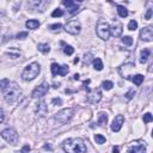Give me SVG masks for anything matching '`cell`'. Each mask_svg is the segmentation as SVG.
<instances>
[{
    "mask_svg": "<svg viewBox=\"0 0 153 153\" xmlns=\"http://www.w3.org/2000/svg\"><path fill=\"white\" fill-rule=\"evenodd\" d=\"M63 53L66 55H72L73 53H74V48L72 47V45H65L63 48Z\"/></svg>",
    "mask_w": 153,
    "mask_h": 153,
    "instance_id": "27",
    "label": "cell"
},
{
    "mask_svg": "<svg viewBox=\"0 0 153 153\" xmlns=\"http://www.w3.org/2000/svg\"><path fill=\"white\" fill-rule=\"evenodd\" d=\"M89 91V95H88V101L91 104H97L99 103V101L102 99V92L101 90L95 89V90H88Z\"/></svg>",
    "mask_w": 153,
    "mask_h": 153,
    "instance_id": "9",
    "label": "cell"
},
{
    "mask_svg": "<svg viewBox=\"0 0 153 153\" xmlns=\"http://www.w3.org/2000/svg\"><path fill=\"white\" fill-rule=\"evenodd\" d=\"M96 31H97V35H98L99 38L104 39V41L109 39V37H110V25L106 22L99 21L97 23V26H96Z\"/></svg>",
    "mask_w": 153,
    "mask_h": 153,
    "instance_id": "4",
    "label": "cell"
},
{
    "mask_svg": "<svg viewBox=\"0 0 153 153\" xmlns=\"http://www.w3.org/2000/svg\"><path fill=\"white\" fill-rule=\"evenodd\" d=\"M62 4L68 9V12L71 15H74V13L78 12V10H79V5L75 1H72V0H63Z\"/></svg>",
    "mask_w": 153,
    "mask_h": 153,
    "instance_id": "14",
    "label": "cell"
},
{
    "mask_svg": "<svg viewBox=\"0 0 153 153\" xmlns=\"http://www.w3.org/2000/svg\"><path fill=\"white\" fill-rule=\"evenodd\" d=\"M51 74L54 75V77H56L57 74H59V71H60V65H57V63H51Z\"/></svg>",
    "mask_w": 153,
    "mask_h": 153,
    "instance_id": "25",
    "label": "cell"
},
{
    "mask_svg": "<svg viewBox=\"0 0 153 153\" xmlns=\"http://www.w3.org/2000/svg\"><path fill=\"white\" fill-rule=\"evenodd\" d=\"M62 148L66 153H86V146L79 138L67 139L62 144Z\"/></svg>",
    "mask_w": 153,
    "mask_h": 153,
    "instance_id": "1",
    "label": "cell"
},
{
    "mask_svg": "<svg viewBox=\"0 0 153 153\" xmlns=\"http://www.w3.org/2000/svg\"><path fill=\"white\" fill-rule=\"evenodd\" d=\"M9 84H10V80H9V79H3V80H0V90L4 91L6 88H7Z\"/></svg>",
    "mask_w": 153,
    "mask_h": 153,
    "instance_id": "28",
    "label": "cell"
},
{
    "mask_svg": "<svg viewBox=\"0 0 153 153\" xmlns=\"http://www.w3.org/2000/svg\"><path fill=\"white\" fill-rule=\"evenodd\" d=\"M49 3L48 1H42V0H35V1H29L28 6L31 10H36V11H41L43 12L45 6H47Z\"/></svg>",
    "mask_w": 153,
    "mask_h": 153,
    "instance_id": "11",
    "label": "cell"
},
{
    "mask_svg": "<svg viewBox=\"0 0 153 153\" xmlns=\"http://www.w3.org/2000/svg\"><path fill=\"white\" fill-rule=\"evenodd\" d=\"M142 120H144L145 123H148V122H151L153 120V116H152L151 112H146V114L144 115V117H142Z\"/></svg>",
    "mask_w": 153,
    "mask_h": 153,
    "instance_id": "30",
    "label": "cell"
},
{
    "mask_svg": "<svg viewBox=\"0 0 153 153\" xmlns=\"http://www.w3.org/2000/svg\"><path fill=\"white\" fill-rule=\"evenodd\" d=\"M26 37H28V32L26 31L19 32V34H17V36H16V38H18V39H23V38H26Z\"/></svg>",
    "mask_w": 153,
    "mask_h": 153,
    "instance_id": "35",
    "label": "cell"
},
{
    "mask_svg": "<svg viewBox=\"0 0 153 153\" xmlns=\"http://www.w3.org/2000/svg\"><path fill=\"white\" fill-rule=\"evenodd\" d=\"M78 62H79V59L75 57V59H74V63H78Z\"/></svg>",
    "mask_w": 153,
    "mask_h": 153,
    "instance_id": "43",
    "label": "cell"
},
{
    "mask_svg": "<svg viewBox=\"0 0 153 153\" xmlns=\"http://www.w3.org/2000/svg\"><path fill=\"white\" fill-rule=\"evenodd\" d=\"M65 30H66V32H68L71 35H78L82 30V25L79 23V21L73 19V21H69L65 25Z\"/></svg>",
    "mask_w": 153,
    "mask_h": 153,
    "instance_id": "7",
    "label": "cell"
},
{
    "mask_svg": "<svg viewBox=\"0 0 153 153\" xmlns=\"http://www.w3.org/2000/svg\"><path fill=\"white\" fill-rule=\"evenodd\" d=\"M122 42L126 44V45H132L133 44V38L130 36H124L122 38Z\"/></svg>",
    "mask_w": 153,
    "mask_h": 153,
    "instance_id": "31",
    "label": "cell"
},
{
    "mask_svg": "<svg viewBox=\"0 0 153 153\" xmlns=\"http://www.w3.org/2000/svg\"><path fill=\"white\" fill-rule=\"evenodd\" d=\"M25 25H26V28H28V29L35 30V29H37L39 26V22L36 21V19H29V21L25 23Z\"/></svg>",
    "mask_w": 153,
    "mask_h": 153,
    "instance_id": "19",
    "label": "cell"
},
{
    "mask_svg": "<svg viewBox=\"0 0 153 153\" xmlns=\"http://www.w3.org/2000/svg\"><path fill=\"white\" fill-rule=\"evenodd\" d=\"M51 102H53V104H56V105H57V104H59V105H61V104H62V101H61L60 98H54Z\"/></svg>",
    "mask_w": 153,
    "mask_h": 153,
    "instance_id": "37",
    "label": "cell"
},
{
    "mask_svg": "<svg viewBox=\"0 0 153 153\" xmlns=\"http://www.w3.org/2000/svg\"><path fill=\"white\" fill-rule=\"evenodd\" d=\"M117 13L120 17L122 18H126L128 16V10L124 7V6H121V5H117Z\"/></svg>",
    "mask_w": 153,
    "mask_h": 153,
    "instance_id": "21",
    "label": "cell"
},
{
    "mask_svg": "<svg viewBox=\"0 0 153 153\" xmlns=\"http://www.w3.org/2000/svg\"><path fill=\"white\" fill-rule=\"evenodd\" d=\"M151 17H152V10L150 9V10H147V13H146V16H145V19H151Z\"/></svg>",
    "mask_w": 153,
    "mask_h": 153,
    "instance_id": "39",
    "label": "cell"
},
{
    "mask_svg": "<svg viewBox=\"0 0 153 153\" xmlns=\"http://www.w3.org/2000/svg\"><path fill=\"white\" fill-rule=\"evenodd\" d=\"M134 95H135V91H134V89H132V90H129L128 94L126 95V97H127V99H132Z\"/></svg>",
    "mask_w": 153,
    "mask_h": 153,
    "instance_id": "36",
    "label": "cell"
},
{
    "mask_svg": "<svg viewBox=\"0 0 153 153\" xmlns=\"http://www.w3.org/2000/svg\"><path fill=\"white\" fill-rule=\"evenodd\" d=\"M103 62H102V60L99 59V57H96L95 60H94V68L96 69V71H102L103 69Z\"/></svg>",
    "mask_w": 153,
    "mask_h": 153,
    "instance_id": "23",
    "label": "cell"
},
{
    "mask_svg": "<svg viewBox=\"0 0 153 153\" xmlns=\"http://www.w3.org/2000/svg\"><path fill=\"white\" fill-rule=\"evenodd\" d=\"M47 105H45L44 102H39L37 104V112H38V115H41V116H44L45 114H47Z\"/></svg>",
    "mask_w": 153,
    "mask_h": 153,
    "instance_id": "17",
    "label": "cell"
},
{
    "mask_svg": "<svg viewBox=\"0 0 153 153\" xmlns=\"http://www.w3.org/2000/svg\"><path fill=\"white\" fill-rule=\"evenodd\" d=\"M49 91V84L48 83H42L39 86H37V88L32 91V97L34 98H41L43 96H45L48 94Z\"/></svg>",
    "mask_w": 153,
    "mask_h": 153,
    "instance_id": "8",
    "label": "cell"
},
{
    "mask_svg": "<svg viewBox=\"0 0 153 153\" xmlns=\"http://www.w3.org/2000/svg\"><path fill=\"white\" fill-rule=\"evenodd\" d=\"M37 48L41 53H43V54H48V53L50 51V47H49V44H47V43H39L37 45Z\"/></svg>",
    "mask_w": 153,
    "mask_h": 153,
    "instance_id": "22",
    "label": "cell"
},
{
    "mask_svg": "<svg viewBox=\"0 0 153 153\" xmlns=\"http://www.w3.org/2000/svg\"><path fill=\"white\" fill-rule=\"evenodd\" d=\"M122 30H123L122 24L118 21H115L114 24H112V26L110 28V35H112L114 37H118V36H121Z\"/></svg>",
    "mask_w": 153,
    "mask_h": 153,
    "instance_id": "13",
    "label": "cell"
},
{
    "mask_svg": "<svg viewBox=\"0 0 153 153\" xmlns=\"http://www.w3.org/2000/svg\"><path fill=\"white\" fill-rule=\"evenodd\" d=\"M4 120H5V114H4L3 109H0V123H3Z\"/></svg>",
    "mask_w": 153,
    "mask_h": 153,
    "instance_id": "40",
    "label": "cell"
},
{
    "mask_svg": "<svg viewBox=\"0 0 153 153\" xmlns=\"http://www.w3.org/2000/svg\"><path fill=\"white\" fill-rule=\"evenodd\" d=\"M112 86H114V84H112L111 82H109V80H105V82L102 83V88H103L104 90H106V91L111 90V89H112Z\"/></svg>",
    "mask_w": 153,
    "mask_h": 153,
    "instance_id": "26",
    "label": "cell"
},
{
    "mask_svg": "<svg viewBox=\"0 0 153 153\" xmlns=\"http://www.w3.org/2000/svg\"><path fill=\"white\" fill-rule=\"evenodd\" d=\"M73 79H74V80H78V79H79V74H74V75H73Z\"/></svg>",
    "mask_w": 153,
    "mask_h": 153,
    "instance_id": "42",
    "label": "cell"
},
{
    "mask_svg": "<svg viewBox=\"0 0 153 153\" xmlns=\"http://www.w3.org/2000/svg\"><path fill=\"white\" fill-rule=\"evenodd\" d=\"M127 152L128 153H146V146L141 145V144H138L134 146H130Z\"/></svg>",
    "mask_w": 153,
    "mask_h": 153,
    "instance_id": "15",
    "label": "cell"
},
{
    "mask_svg": "<svg viewBox=\"0 0 153 153\" xmlns=\"http://www.w3.org/2000/svg\"><path fill=\"white\" fill-rule=\"evenodd\" d=\"M1 136L11 145H16L18 142V134L13 128H6L1 132Z\"/></svg>",
    "mask_w": 153,
    "mask_h": 153,
    "instance_id": "6",
    "label": "cell"
},
{
    "mask_svg": "<svg viewBox=\"0 0 153 153\" xmlns=\"http://www.w3.org/2000/svg\"><path fill=\"white\" fill-rule=\"evenodd\" d=\"M150 55H151V50L150 49H142L141 50V54H140V62L141 63L147 62Z\"/></svg>",
    "mask_w": 153,
    "mask_h": 153,
    "instance_id": "18",
    "label": "cell"
},
{
    "mask_svg": "<svg viewBox=\"0 0 153 153\" xmlns=\"http://www.w3.org/2000/svg\"><path fill=\"white\" fill-rule=\"evenodd\" d=\"M61 16H63V11L60 10V9L54 10V11H53V13H51V17H61Z\"/></svg>",
    "mask_w": 153,
    "mask_h": 153,
    "instance_id": "33",
    "label": "cell"
},
{
    "mask_svg": "<svg viewBox=\"0 0 153 153\" xmlns=\"http://www.w3.org/2000/svg\"><path fill=\"white\" fill-rule=\"evenodd\" d=\"M61 28H62V25L60 24V23H56V24H51V25H49V29H50L51 31H56V30L59 31Z\"/></svg>",
    "mask_w": 153,
    "mask_h": 153,
    "instance_id": "34",
    "label": "cell"
},
{
    "mask_svg": "<svg viewBox=\"0 0 153 153\" xmlns=\"http://www.w3.org/2000/svg\"><path fill=\"white\" fill-rule=\"evenodd\" d=\"M39 72H41L39 65L37 62H32L24 68V71L22 72V78H23V80H34L39 74Z\"/></svg>",
    "mask_w": 153,
    "mask_h": 153,
    "instance_id": "3",
    "label": "cell"
},
{
    "mask_svg": "<svg viewBox=\"0 0 153 153\" xmlns=\"http://www.w3.org/2000/svg\"><path fill=\"white\" fill-rule=\"evenodd\" d=\"M16 153H24V152H23V151L21 150V151H18V152H16Z\"/></svg>",
    "mask_w": 153,
    "mask_h": 153,
    "instance_id": "44",
    "label": "cell"
},
{
    "mask_svg": "<svg viewBox=\"0 0 153 153\" xmlns=\"http://www.w3.org/2000/svg\"><path fill=\"white\" fill-rule=\"evenodd\" d=\"M95 140H96L97 144L102 145V144L105 142V138H104L103 135H101V134H96V135H95Z\"/></svg>",
    "mask_w": 153,
    "mask_h": 153,
    "instance_id": "29",
    "label": "cell"
},
{
    "mask_svg": "<svg viewBox=\"0 0 153 153\" xmlns=\"http://www.w3.org/2000/svg\"><path fill=\"white\" fill-rule=\"evenodd\" d=\"M73 115H74V109L66 108V109H62V110H60L57 112V114L55 115V120L59 123L65 124V123L69 122V120L73 117Z\"/></svg>",
    "mask_w": 153,
    "mask_h": 153,
    "instance_id": "5",
    "label": "cell"
},
{
    "mask_svg": "<svg viewBox=\"0 0 153 153\" xmlns=\"http://www.w3.org/2000/svg\"><path fill=\"white\" fill-rule=\"evenodd\" d=\"M69 68H68V66L67 65H62V66H60V71H59V74L61 75V77H65L66 74L68 73Z\"/></svg>",
    "mask_w": 153,
    "mask_h": 153,
    "instance_id": "24",
    "label": "cell"
},
{
    "mask_svg": "<svg viewBox=\"0 0 153 153\" xmlns=\"http://www.w3.org/2000/svg\"><path fill=\"white\" fill-rule=\"evenodd\" d=\"M108 122V115L104 114V112H99L98 114V124L99 126H104Z\"/></svg>",
    "mask_w": 153,
    "mask_h": 153,
    "instance_id": "20",
    "label": "cell"
},
{
    "mask_svg": "<svg viewBox=\"0 0 153 153\" xmlns=\"http://www.w3.org/2000/svg\"><path fill=\"white\" fill-rule=\"evenodd\" d=\"M127 79H129L130 82H133L136 86H140L141 83L144 82V75L142 74H136V75H129V77H126Z\"/></svg>",
    "mask_w": 153,
    "mask_h": 153,
    "instance_id": "16",
    "label": "cell"
},
{
    "mask_svg": "<svg viewBox=\"0 0 153 153\" xmlns=\"http://www.w3.org/2000/svg\"><path fill=\"white\" fill-rule=\"evenodd\" d=\"M140 39L144 42H151L153 39V29L151 26H146L140 31Z\"/></svg>",
    "mask_w": 153,
    "mask_h": 153,
    "instance_id": "10",
    "label": "cell"
},
{
    "mask_svg": "<svg viewBox=\"0 0 153 153\" xmlns=\"http://www.w3.org/2000/svg\"><path fill=\"white\" fill-rule=\"evenodd\" d=\"M4 98L5 101L10 103V104H13L15 102H17V99L19 98V96L22 95V90L21 88L13 82H10V84L7 85V88H6L4 91Z\"/></svg>",
    "mask_w": 153,
    "mask_h": 153,
    "instance_id": "2",
    "label": "cell"
},
{
    "mask_svg": "<svg viewBox=\"0 0 153 153\" xmlns=\"http://www.w3.org/2000/svg\"><path fill=\"white\" fill-rule=\"evenodd\" d=\"M0 32H1V31H0Z\"/></svg>",
    "mask_w": 153,
    "mask_h": 153,
    "instance_id": "45",
    "label": "cell"
},
{
    "mask_svg": "<svg viewBox=\"0 0 153 153\" xmlns=\"http://www.w3.org/2000/svg\"><path fill=\"white\" fill-rule=\"evenodd\" d=\"M128 29L129 30H136L138 29V22L136 21H130L129 24H128Z\"/></svg>",
    "mask_w": 153,
    "mask_h": 153,
    "instance_id": "32",
    "label": "cell"
},
{
    "mask_svg": "<svg viewBox=\"0 0 153 153\" xmlns=\"http://www.w3.org/2000/svg\"><path fill=\"white\" fill-rule=\"evenodd\" d=\"M123 122H124L123 115H117V116L114 118L112 123H111V130L115 132V133L120 132V130H121V128H122V126H123Z\"/></svg>",
    "mask_w": 153,
    "mask_h": 153,
    "instance_id": "12",
    "label": "cell"
},
{
    "mask_svg": "<svg viewBox=\"0 0 153 153\" xmlns=\"http://www.w3.org/2000/svg\"><path fill=\"white\" fill-rule=\"evenodd\" d=\"M112 152H114V153H120L118 146H114V147H112Z\"/></svg>",
    "mask_w": 153,
    "mask_h": 153,
    "instance_id": "41",
    "label": "cell"
},
{
    "mask_svg": "<svg viewBox=\"0 0 153 153\" xmlns=\"http://www.w3.org/2000/svg\"><path fill=\"white\" fill-rule=\"evenodd\" d=\"M91 56H92V55L90 54V53H89V54H86V55H85V63H86V65H89V63H90Z\"/></svg>",
    "mask_w": 153,
    "mask_h": 153,
    "instance_id": "38",
    "label": "cell"
}]
</instances>
